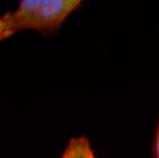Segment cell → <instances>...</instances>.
Returning a JSON list of instances; mask_svg holds the SVG:
<instances>
[{"mask_svg": "<svg viewBox=\"0 0 159 158\" xmlns=\"http://www.w3.org/2000/svg\"><path fill=\"white\" fill-rule=\"evenodd\" d=\"M80 6V0H22L15 10L0 16V41L26 29L53 35Z\"/></svg>", "mask_w": 159, "mask_h": 158, "instance_id": "1", "label": "cell"}, {"mask_svg": "<svg viewBox=\"0 0 159 158\" xmlns=\"http://www.w3.org/2000/svg\"><path fill=\"white\" fill-rule=\"evenodd\" d=\"M61 158H97V156L89 139L84 135H80L70 139Z\"/></svg>", "mask_w": 159, "mask_h": 158, "instance_id": "2", "label": "cell"}, {"mask_svg": "<svg viewBox=\"0 0 159 158\" xmlns=\"http://www.w3.org/2000/svg\"><path fill=\"white\" fill-rule=\"evenodd\" d=\"M154 154H155V157L159 158V124L157 129L155 142H154Z\"/></svg>", "mask_w": 159, "mask_h": 158, "instance_id": "3", "label": "cell"}]
</instances>
